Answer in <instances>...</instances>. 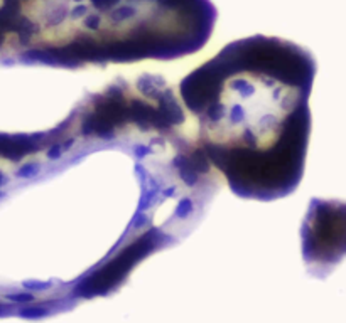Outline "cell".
<instances>
[{
	"label": "cell",
	"instance_id": "obj_1",
	"mask_svg": "<svg viewBox=\"0 0 346 323\" xmlns=\"http://www.w3.org/2000/svg\"><path fill=\"white\" fill-rule=\"evenodd\" d=\"M164 78H118L0 148V301L43 318L113 295L195 229L219 180Z\"/></svg>",
	"mask_w": 346,
	"mask_h": 323
},
{
	"label": "cell",
	"instance_id": "obj_2",
	"mask_svg": "<svg viewBox=\"0 0 346 323\" xmlns=\"http://www.w3.org/2000/svg\"><path fill=\"white\" fill-rule=\"evenodd\" d=\"M316 67L306 47L257 34L230 42L181 79L196 145L235 195L272 202L299 187Z\"/></svg>",
	"mask_w": 346,
	"mask_h": 323
},
{
	"label": "cell",
	"instance_id": "obj_4",
	"mask_svg": "<svg viewBox=\"0 0 346 323\" xmlns=\"http://www.w3.org/2000/svg\"><path fill=\"white\" fill-rule=\"evenodd\" d=\"M302 237L304 258L311 273L328 276L346 256V202L314 199Z\"/></svg>",
	"mask_w": 346,
	"mask_h": 323
},
{
	"label": "cell",
	"instance_id": "obj_3",
	"mask_svg": "<svg viewBox=\"0 0 346 323\" xmlns=\"http://www.w3.org/2000/svg\"><path fill=\"white\" fill-rule=\"evenodd\" d=\"M216 24L209 0H20L0 66H88L196 54Z\"/></svg>",
	"mask_w": 346,
	"mask_h": 323
}]
</instances>
